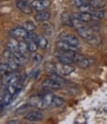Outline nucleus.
Segmentation results:
<instances>
[{"instance_id": "f257e3e1", "label": "nucleus", "mask_w": 107, "mask_h": 124, "mask_svg": "<svg viewBox=\"0 0 107 124\" xmlns=\"http://www.w3.org/2000/svg\"><path fill=\"white\" fill-rule=\"evenodd\" d=\"M54 95L51 93H46L44 95H37L34 96L29 99V105L34 107H36L38 109H46L50 105H52V101H53Z\"/></svg>"}, {"instance_id": "f03ea898", "label": "nucleus", "mask_w": 107, "mask_h": 124, "mask_svg": "<svg viewBox=\"0 0 107 124\" xmlns=\"http://www.w3.org/2000/svg\"><path fill=\"white\" fill-rule=\"evenodd\" d=\"M77 31L78 35L83 38L86 42L88 43H91V44H97L99 43V38L93 33V31L91 30L89 27H86V26H82L80 27L79 29L76 30Z\"/></svg>"}, {"instance_id": "7ed1b4c3", "label": "nucleus", "mask_w": 107, "mask_h": 124, "mask_svg": "<svg viewBox=\"0 0 107 124\" xmlns=\"http://www.w3.org/2000/svg\"><path fill=\"white\" fill-rule=\"evenodd\" d=\"M41 88L44 91H56V90H60L61 89V85L60 83L53 79V78H47L42 81L41 83Z\"/></svg>"}, {"instance_id": "20e7f679", "label": "nucleus", "mask_w": 107, "mask_h": 124, "mask_svg": "<svg viewBox=\"0 0 107 124\" xmlns=\"http://www.w3.org/2000/svg\"><path fill=\"white\" fill-rule=\"evenodd\" d=\"M29 32L24 28V27H17V28H13L9 31V36L12 37L13 39H26L28 36Z\"/></svg>"}, {"instance_id": "39448f33", "label": "nucleus", "mask_w": 107, "mask_h": 124, "mask_svg": "<svg viewBox=\"0 0 107 124\" xmlns=\"http://www.w3.org/2000/svg\"><path fill=\"white\" fill-rule=\"evenodd\" d=\"M56 70H57V74H59L61 76H69L75 71V68L73 66H71L70 64L60 63V64L56 65Z\"/></svg>"}, {"instance_id": "423d86ee", "label": "nucleus", "mask_w": 107, "mask_h": 124, "mask_svg": "<svg viewBox=\"0 0 107 124\" xmlns=\"http://www.w3.org/2000/svg\"><path fill=\"white\" fill-rule=\"evenodd\" d=\"M56 47L60 51H63V52H65V51H78V46L69 44L66 41L61 40V39H59L56 42Z\"/></svg>"}, {"instance_id": "0eeeda50", "label": "nucleus", "mask_w": 107, "mask_h": 124, "mask_svg": "<svg viewBox=\"0 0 107 124\" xmlns=\"http://www.w3.org/2000/svg\"><path fill=\"white\" fill-rule=\"evenodd\" d=\"M59 39L64 40V41H66L67 43L72 44V45H75V46H78V45L80 44V40H79V39H78L77 37H75L74 35L66 34V33L61 34L60 37H59Z\"/></svg>"}, {"instance_id": "6e6552de", "label": "nucleus", "mask_w": 107, "mask_h": 124, "mask_svg": "<svg viewBox=\"0 0 107 124\" xmlns=\"http://www.w3.org/2000/svg\"><path fill=\"white\" fill-rule=\"evenodd\" d=\"M30 5H32L34 10L39 12V11H44V9H46L50 5V2L48 0H33Z\"/></svg>"}, {"instance_id": "1a4fd4ad", "label": "nucleus", "mask_w": 107, "mask_h": 124, "mask_svg": "<svg viewBox=\"0 0 107 124\" xmlns=\"http://www.w3.org/2000/svg\"><path fill=\"white\" fill-rule=\"evenodd\" d=\"M16 6L21 12H23L25 14L29 15V14H32V12H33L32 5H29L27 1H25V0H19V1H17L16 2Z\"/></svg>"}, {"instance_id": "9d476101", "label": "nucleus", "mask_w": 107, "mask_h": 124, "mask_svg": "<svg viewBox=\"0 0 107 124\" xmlns=\"http://www.w3.org/2000/svg\"><path fill=\"white\" fill-rule=\"evenodd\" d=\"M25 119L28 121H40L43 119V114L40 111H30L26 116Z\"/></svg>"}, {"instance_id": "9b49d317", "label": "nucleus", "mask_w": 107, "mask_h": 124, "mask_svg": "<svg viewBox=\"0 0 107 124\" xmlns=\"http://www.w3.org/2000/svg\"><path fill=\"white\" fill-rule=\"evenodd\" d=\"M73 16L76 17L77 19H79V20H81L84 23H88L89 21L93 20V16H91V14L85 13V12H80V13H77V14H74Z\"/></svg>"}, {"instance_id": "f8f14e48", "label": "nucleus", "mask_w": 107, "mask_h": 124, "mask_svg": "<svg viewBox=\"0 0 107 124\" xmlns=\"http://www.w3.org/2000/svg\"><path fill=\"white\" fill-rule=\"evenodd\" d=\"M50 18V14L46 11H39L36 14L35 20L37 22H45Z\"/></svg>"}, {"instance_id": "ddd939ff", "label": "nucleus", "mask_w": 107, "mask_h": 124, "mask_svg": "<svg viewBox=\"0 0 107 124\" xmlns=\"http://www.w3.org/2000/svg\"><path fill=\"white\" fill-rule=\"evenodd\" d=\"M7 49L10 50L11 52L19 51V41L16 40V39H13V40H10L7 43Z\"/></svg>"}, {"instance_id": "4468645a", "label": "nucleus", "mask_w": 107, "mask_h": 124, "mask_svg": "<svg viewBox=\"0 0 107 124\" xmlns=\"http://www.w3.org/2000/svg\"><path fill=\"white\" fill-rule=\"evenodd\" d=\"M36 42L38 44V47H40L42 49H45L48 45V40L44 36H37L36 37Z\"/></svg>"}, {"instance_id": "2eb2a0df", "label": "nucleus", "mask_w": 107, "mask_h": 124, "mask_svg": "<svg viewBox=\"0 0 107 124\" xmlns=\"http://www.w3.org/2000/svg\"><path fill=\"white\" fill-rule=\"evenodd\" d=\"M13 58H14V60L16 61L20 66H21V65H23V64L25 63V61H26L24 54H23L22 52H20V51L13 52Z\"/></svg>"}, {"instance_id": "dca6fc26", "label": "nucleus", "mask_w": 107, "mask_h": 124, "mask_svg": "<svg viewBox=\"0 0 107 124\" xmlns=\"http://www.w3.org/2000/svg\"><path fill=\"white\" fill-rule=\"evenodd\" d=\"M105 14H106L105 10H103L101 8V9H95L93 11V13L91 14V16H93V18L95 20H102L105 17Z\"/></svg>"}, {"instance_id": "f3484780", "label": "nucleus", "mask_w": 107, "mask_h": 124, "mask_svg": "<svg viewBox=\"0 0 107 124\" xmlns=\"http://www.w3.org/2000/svg\"><path fill=\"white\" fill-rule=\"evenodd\" d=\"M44 69L46 73L50 76L52 75H57V70H56V65L53 63H46L44 65Z\"/></svg>"}, {"instance_id": "a211bd4d", "label": "nucleus", "mask_w": 107, "mask_h": 124, "mask_svg": "<svg viewBox=\"0 0 107 124\" xmlns=\"http://www.w3.org/2000/svg\"><path fill=\"white\" fill-rule=\"evenodd\" d=\"M57 59L59 61V63H62V64H72V63H74L73 60L69 56H67L66 54H64L63 52L61 53L60 55L57 56Z\"/></svg>"}, {"instance_id": "6ab92c4d", "label": "nucleus", "mask_w": 107, "mask_h": 124, "mask_svg": "<svg viewBox=\"0 0 107 124\" xmlns=\"http://www.w3.org/2000/svg\"><path fill=\"white\" fill-rule=\"evenodd\" d=\"M25 41H26L27 44H28V49H29V51H30V52H36V51L37 50L38 44H37V42H36V39H33V40H25Z\"/></svg>"}, {"instance_id": "aec40b11", "label": "nucleus", "mask_w": 107, "mask_h": 124, "mask_svg": "<svg viewBox=\"0 0 107 124\" xmlns=\"http://www.w3.org/2000/svg\"><path fill=\"white\" fill-rule=\"evenodd\" d=\"M72 18H73V16H71L69 13H63L62 17H61V21H62L63 25L72 27Z\"/></svg>"}, {"instance_id": "412c9836", "label": "nucleus", "mask_w": 107, "mask_h": 124, "mask_svg": "<svg viewBox=\"0 0 107 124\" xmlns=\"http://www.w3.org/2000/svg\"><path fill=\"white\" fill-rule=\"evenodd\" d=\"M79 9H80V12H85V13H89V14H93V11L95 10V8L89 3L84 4L83 6L79 7Z\"/></svg>"}, {"instance_id": "4be33fe9", "label": "nucleus", "mask_w": 107, "mask_h": 124, "mask_svg": "<svg viewBox=\"0 0 107 124\" xmlns=\"http://www.w3.org/2000/svg\"><path fill=\"white\" fill-rule=\"evenodd\" d=\"M89 4H91L95 9H101L106 5L104 0H89Z\"/></svg>"}, {"instance_id": "5701e85b", "label": "nucleus", "mask_w": 107, "mask_h": 124, "mask_svg": "<svg viewBox=\"0 0 107 124\" xmlns=\"http://www.w3.org/2000/svg\"><path fill=\"white\" fill-rule=\"evenodd\" d=\"M13 95H11L9 92H5V94L2 96V105H7V104H9L11 101H12V100H13Z\"/></svg>"}, {"instance_id": "b1692460", "label": "nucleus", "mask_w": 107, "mask_h": 124, "mask_svg": "<svg viewBox=\"0 0 107 124\" xmlns=\"http://www.w3.org/2000/svg\"><path fill=\"white\" fill-rule=\"evenodd\" d=\"M93 63V59H91V58H85L84 60H82L81 62H79V66L82 67V68H87L89 66H91Z\"/></svg>"}, {"instance_id": "393cba45", "label": "nucleus", "mask_w": 107, "mask_h": 124, "mask_svg": "<svg viewBox=\"0 0 107 124\" xmlns=\"http://www.w3.org/2000/svg\"><path fill=\"white\" fill-rule=\"evenodd\" d=\"M65 102L64 99L60 98V97H57V96H54L53 98V101H52V106H55V107H58V106H61L63 105Z\"/></svg>"}, {"instance_id": "a878e982", "label": "nucleus", "mask_w": 107, "mask_h": 124, "mask_svg": "<svg viewBox=\"0 0 107 124\" xmlns=\"http://www.w3.org/2000/svg\"><path fill=\"white\" fill-rule=\"evenodd\" d=\"M24 28L28 31V32H33V31L36 30V26L35 25V23H34L33 21H27V22H25V24H24Z\"/></svg>"}, {"instance_id": "bb28decb", "label": "nucleus", "mask_w": 107, "mask_h": 124, "mask_svg": "<svg viewBox=\"0 0 107 124\" xmlns=\"http://www.w3.org/2000/svg\"><path fill=\"white\" fill-rule=\"evenodd\" d=\"M9 72H12V69L10 68L8 63H0V73H1V75Z\"/></svg>"}, {"instance_id": "cd10ccee", "label": "nucleus", "mask_w": 107, "mask_h": 124, "mask_svg": "<svg viewBox=\"0 0 107 124\" xmlns=\"http://www.w3.org/2000/svg\"><path fill=\"white\" fill-rule=\"evenodd\" d=\"M7 63L9 64L10 68L12 69V71H15V70H17V69L19 68V66H20V65H19V64L17 63V62L14 60V58H11V59H9V60H8V62H7Z\"/></svg>"}, {"instance_id": "c85d7f7f", "label": "nucleus", "mask_w": 107, "mask_h": 124, "mask_svg": "<svg viewBox=\"0 0 107 124\" xmlns=\"http://www.w3.org/2000/svg\"><path fill=\"white\" fill-rule=\"evenodd\" d=\"M27 50H29V49H28V44H27V42H26V41H19V51L24 54Z\"/></svg>"}, {"instance_id": "c756f323", "label": "nucleus", "mask_w": 107, "mask_h": 124, "mask_svg": "<svg viewBox=\"0 0 107 124\" xmlns=\"http://www.w3.org/2000/svg\"><path fill=\"white\" fill-rule=\"evenodd\" d=\"M73 2H74V5L75 6H77L78 8L83 6L84 4L87 3V0H73Z\"/></svg>"}, {"instance_id": "7c9ffc66", "label": "nucleus", "mask_w": 107, "mask_h": 124, "mask_svg": "<svg viewBox=\"0 0 107 124\" xmlns=\"http://www.w3.org/2000/svg\"><path fill=\"white\" fill-rule=\"evenodd\" d=\"M41 59H42V57H41V55L40 54H35L34 56H33V61L35 62V63H39V62L41 61Z\"/></svg>"}, {"instance_id": "2f4dec72", "label": "nucleus", "mask_w": 107, "mask_h": 124, "mask_svg": "<svg viewBox=\"0 0 107 124\" xmlns=\"http://www.w3.org/2000/svg\"><path fill=\"white\" fill-rule=\"evenodd\" d=\"M8 123H19V121H17V120H10V121H8Z\"/></svg>"}]
</instances>
